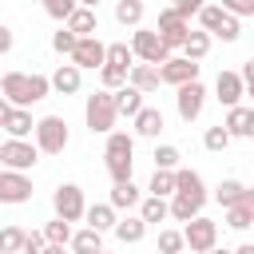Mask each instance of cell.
<instances>
[{
    "label": "cell",
    "instance_id": "2",
    "mask_svg": "<svg viewBox=\"0 0 254 254\" xmlns=\"http://www.w3.org/2000/svg\"><path fill=\"white\" fill-rule=\"evenodd\" d=\"M83 119H87V131H91V135H115V119H119L115 95H111V91H95V95H87V103H83Z\"/></svg>",
    "mask_w": 254,
    "mask_h": 254
},
{
    "label": "cell",
    "instance_id": "21",
    "mask_svg": "<svg viewBox=\"0 0 254 254\" xmlns=\"http://www.w3.org/2000/svg\"><path fill=\"white\" fill-rule=\"evenodd\" d=\"M171 218H175V222H194V218H202V198L175 194V198H171Z\"/></svg>",
    "mask_w": 254,
    "mask_h": 254
},
{
    "label": "cell",
    "instance_id": "22",
    "mask_svg": "<svg viewBox=\"0 0 254 254\" xmlns=\"http://www.w3.org/2000/svg\"><path fill=\"white\" fill-rule=\"evenodd\" d=\"M131 123H135V135H143V139H159V131H163V111H159V107H143L139 119H131Z\"/></svg>",
    "mask_w": 254,
    "mask_h": 254
},
{
    "label": "cell",
    "instance_id": "40",
    "mask_svg": "<svg viewBox=\"0 0 254 254\" xmlns=\"http://www.w3.org/2000/svg\"><path fill=\"white\" fill-rule=\"evenodd\" d=\"M230 139H234V135H230L222 123H218V127H206V135H202V147L218 155V151H226V147H230Z\"/></svg>",
    "mask_w": 254,
    "mask_h": 254
},
{
    "label": "cell",
    "instance_id": "8",
    "mask_svg": "<svg viewBox=\"0 0 254 254\" xmlns=\"http://www.w3.org/2000/svg\"><path fill=\"white\" fill-rule=\"evenodd\" d=\"M159 36H163V44L175 52V48H187V40H190V24L175 12V8H163L159 12Z\"/></svg>",
    "mask_w": 254,
    "mask_h": 254
},
{
    "label": "cell",
    "instance_id": "33",
    "mask_svg": "<svg viewBox=\"0 0 254 254\" xmlns=\"http://www.w3.org/2000/svg\"><path fill=\"white\" fill-rule=\"evenodd\" d=\"M242 194H246V187H242L238 179H222V183L214 187V198H218L226 210H230V206H238V202H242Z\"/></svg>",
    "mask_w": 254,
    "mask_h": 254
},
{
    "label": "cell",
    "instance_id": "27",
    "mask_svg": "<svg viewBox=\"0 0 254 254\" xmlns=\"http://www.w3.org/2000/svg\"><path fill=\"white\" fill-rule=\"evenodd\" d=\"M151 159H155V171H183V151L175 143H159Z\"/></svg>",
    "mask_w": 254,
    "mask_h": 254
},
{
    "label": "cell",
    "instance_id": "36",
    "mask_svg": "<svg viewBox=\"0 0 254 254\" xmlns=\"http://www.w3.org/2000/svg\"><path fill=\"white\" fill-rule=\"evenodd\" d=\"M24 242H28V230H20V226H4L0 230V250L4 254H24Z\"/></svg>",
    "mask_w": 254,
    "mask_h": 254
},
{
    "label": "cell",
    "instance_id": "32",
    "mask_svg": "<svg viewBox=\"0 0 254 254\" xmlns=\"http://www.w3.org/2000/svg\"><path fill=\"white\" fill-rule=\"evenodd\" d=\"M107 64H111V67H123V71H131V67H135V48H131V44H123V40L107 44Z\"/></svg>",
    "mask_w": 254,
    "mask_h": 254
},
{
    "label": "cell",
    "instance_id": "13",
    "mask_svg": "<svg viewBox=\"0 0 254 254\" xmlns=\"http://www.w3.org/2000/svg\"><path fill=\"white\" fill-rule=\"evenodd\" d=\"M28 198H32V179L20 175V171H0V202L20 206Z\"/></svg>",
    "mask_w": 254,
    "mask_h": 254
},
{
    "label": "cell",
    "instance_id": "29",
    "mask_svg": "<svg viewBox=\"0 0 254 254\" xmlns=\"http://www.w3.org/2000/svg\"><path fill=\"white\" fill-rule=\"evenodd\" d=\"M139 218L151 226V222H163V218H171V202L167 198H155V194H147L143 198V206H139Z\"/></svg>",
    "mask_w": 254,
    "mask_h": 254
},
{
    "label": "cell",
    "instance_id": "56",
    "mask_svg": "<svg viewBox=\"0 0 254 254\" xmlns=\"http://www.w3.org/2000/svg\"><path fill=\"white\" fill-rule=\"evenodd\" d=\"M103 254H107V250H103Z\"/></svg>",
    "mask_w": 254,
    "mask_h": 254
},
{
    "label": "cell",
    "instance_id": "7",
    "mask_svg": "<svg viewBox=\"0 0 254 254\" xmlns=\"http://www.w3.org/2000/svg\"><path fill=\"white\" fill-rule=\"evenodd\" d=\"M183 234H187V250H190V254H210V250H218V222H210L206 214L194 218V222H187Z\"/></svg>",
    "mask_w": 254,
    "mask_h": 254
},
{
    "label": "cell",
    "instance_id": "16",
    "mask_svg": "<svg viewBox=\"0 0 254 254\" xmlns=\"http://www.w3.org/2000/svg\"><path fill=\"white\" fill-rule=\"evenodd\" d=\"M83 87V71L75 67V64H60L56 71H52V91H60V95H75Z\"/></svg>",
    "mask_w": 254,
    "mask_h": 254
},
{
    "label": "cell",
    "instance_id": "12",
    "mask_svg": "<svg viewBox=\"0 0 254 254\" xmlns=\"http://www.w3.org/2000/svg\"><path fill=\"white\" fill-rule=\"evenodd\" d=\"M175 107H179V119H183V123H194V119L202 115V107H206V87H202V83H187V87H179Z\"/></svg>",
    "mask_w": 254,
    "mask_h": 254
},
{
    "label": "cell",
    "instance_id": "43",
    "mask_svg": "<svg viewBox=\"0 0 254 254\" xmlns=\"http://www.w3.org/2000/svg\"><path fill=\"white\" fill-rule=\"evenodd\" d=\"M226 226H230V230H246V226H254V210H246L242 202L230 206V210H226Z\"/></svg>",
    "mask_w": 254,
    "mask_h": 254
},
{
    "label": "cell",
    "instance_id": "52",
    "mask_svg": "<svg viewBox=\"0 0 254 254\" xmlns=\"http://www.w3.org/2000/svg\"><path fill=\"white\" fill-rule=\"evenodd\" d=\"M48 254H67V246H48Z\"/></svg>",
    "mask_w": 254,
    "mask_h": 254
},
{
    "label": "cell",
    "instance_id": "3",
    "mask_svg": "<svg viewBox=\"0 0 254 254\" xmlns=\"http://www.w3.org/2000/svg\"><path fill=\"white\" fill-rule=\"evenodd\" d=\"M131 48H135V60H139V64H151V67L171 64V48L163 44L159 28H139V32L131 36Z\"/></svg>",
    "mask_w": 254,
    "mask_h": 254
},
{
    "label": "cell",
    "instance_id": "19",
    "mask_svg": "<svg viewBox=\"0 0 254 254\" xmlns=\"http://www.w3.org/2000/svg\"><path fill=\"white\" fill-rule=\"evenodd\" d=\"M135 91H159V83H163V75H159V67H151V64H135L131 67V79H127Z\"/></svg>",
    "mask_w": 254,
    "mask_h": 254
},
{
    "label": "cell",
    "instance_id": "23",
    "mask_svg": "<svg viewBox=\"0 0 254 254\" xmlns=\"http://www.w3.org/2000/svg\"><path fill=\"white\" fill-rule=\"evenodd\" d=\"M107 202H111L115 210H131V206H143V194H139V187H135V183H115Z\"/></svg>",
    "mask_w": 254,
    "mask_h": 254
},
{
    "label": "cell",
    "instance_id": "11",
    "mask_svg": "<svg viewBox=\"0 0 254 254\" xmlns=\"http://www.w3.org/2000/svg\"><path fill=\"white\" fill-rule=\"evenodd\" d=\"M159 75H163V83H171V87L179 91V87H187V83H198V64L187 60V56H171V64L159 67Z\"/></svg>",
    "mask_w": 254,
    "mask_h": 254
},
{
    "label": "cell",
    "instance_id": "39",
    "mask_svg": "<svg viewBox=\"0 0 254 254\" xmlns=\"http://www.w3.org/2000/svg\"><path fill=\"white\" fill-rule=\"evenodd\" d=\"M206 52H210V36H206L202 28H198V32H190V40H187V48H183V56L198 64V60H202Z\"/></svg>",
    "mask_w": 254,
    "mask_h": 254
},
{
    "label": "cell",
    "instance_id": "6",
    "mask_svg": "<svg viewBox=\"0 0 254 254\" xmlns=\"http://www.w3.org/2000/svg\"><path fill=\"white\" fill-rule=\"evenodd\" d=\"M52 210H56V218H64V222H79V218H87L83 190H79L75 183L56 187V194H52Z\"/></svg>",
    "mask_w": 254,
    "mask_h": 254
},
{
    "label": "cell",
    "instance_id": "4",
    "mask_svg": "<svg viewBox=\"0 0 254 254\" xmlns=\"http://www.w3.org/2000/svg\"><path fill=\"white\" fill-rule=\"evenodd\" d=\"M40 147L32 143V139H4L0 143V163H4V171H20V175H28L36 163H40Z\"/></svg>",
    "mask_w": 254,
    "mask_h": 254
},
{
    "label": "cell",
    "instance_id": "54",
    "mask_svg": "<svg viewBox=\"0 0 254 254\" xmlns=\"http://www.w3.org/2000/svg\"><path fill=\"white\" fill-rule=\"evenodd\" d=\"M210 254H234V250H222V246H218V250H210Z\"/></svg>",
    "mask_w": 254,
    "mask_h": 254
},
{
    "label": "cell",
    "instance_id": "41",
    "mask_svg": "<svg viewBox=\"0 0 254 254\" xmlns=\"http://www.w3.org/2000/svg\"><path fill=\"white\" fill-rule=\"evenodd\" d=\"M183 250H187L183 230H159V254H183Z\"/></svg>",
    "mask_w": 254,
    "mask_h": 254
},
{
    "label": "cell",
    "instance_id": "5",
    "mask_svg": "<svg viewBox=\"0 0 254 254\" xmlns=\"http://www.w3.org/2000/svg\"><path fill=\"white\" fill-rule=\"evenodd\" d=\"M67 143H71V131H67L64 115H44V119H36V147H40L44 155H60Z\"/></svg>",
    "mask_w": 254,
    "mask_h": 254
},
{
    "label": "cell",
    "instance_id": "9",
    "mask_svg": "<svg viewBox=\"0 0 254 254\" xmlns=\"http://www.w3.org/2000/svg\"><path fill=\"white\" fill-rule=\"evenodd\" d=\"M0 127H4V135H8V139H28V135H36L32 111L12 107V103H4V99H0Z\"/></svg>",
    "mask_w": 254,
    "mask_h": 254
},
{
    "label": "cell",
    "instance_id": "25",
    "mask_svg": "<svg viewBox=\"0 0 254 254\" xmlns=\"http://www.w3.org/2000/svg\"><path fill=\"white\" fill-rule=\"evenodd\" d=\"M143 234H147V222H143L139 214H127V218H119V226H115V238L127 242V246L143 242Z\"/></svg>",
    "mask_w": 254,
    "mask_h": 254
},
{
    "label": "cell",
    "instance_id": "10",
    "mask_svg": "<svg viewBox=\"0 0 254 254\" xmlns=\"http://www.w3.org/2000/svg\"><path fill=\"white\" fill-rule=\"evenodd\" d=\"M242 95H246L242 71H218V79H214V99L230 111V107H242Z\"/></svg>",
    "mask_w": 254,
    "mask_h": 254
},
{
    "label": "cell",
    "instance_id": "28",
    "mask_svg": "<svg viewBox=\"0 0 254 254\" xmlns=\"http://www.w3.org/2000/svg\"><path fill=\"white\" fill-rule=\"evenodd\" d=\"M222 127H226L234 139H246V135H250V107H230L226 119H222Z\"/></svg>",
    "mask_w": 254,
    "mask_h": 254
},
{
    "label": "cell",
    "instance_id": "18",
    "mask_svg": "<svg viewBox=\"0 0 254 254\" xmlns=\"http://www.w3.org/2000/svg\"><path fill=\"white\" fill-rule=\"evenodd\" d=\"M83 222H87L91 230H99V234H107V230H115V226H119V218H115V206H111V202H91Z\"/></svg>",
    "mask_w": 254,
    "mask_h": 254
},
{
    "label": "cell",
    "instance_id": "50",
    "mask_svg": "<svg viewBox=\"0 0 254 254\" xmlns=\"http://www.w3.org/2000/svg\"><path fill=\"white\" fill-rule=\"evenodd\" d=\"M242 206H246V210H254V187H246V194H242Z\"/></svg>",
    "mask_w": 254,
    "mask_h": 254
},
{
    "label": "cell",
    "instance_id": "51",
    "mask_svg": "<svg viewBox=\"0 0 254 254\" xmlns=\"http://www.w3.org/2000/svg\"><path fill=\"white\" fill-rule=\"evenodd\" d=\"M234 254H254V242H242V246H238Z\"/></svg>",
    "mask_w": 254,
    "mask_h": 254
},
{
    "label": "cell",
    "instance_id": "24",
    "mask_svg": "<svg viewBox=\"0 0 254 254\" xmlns=\"http://www.w3.org/2000/svg\"><path fill=\"white\" fill-rule=\"evenodd\" d=\"M115 107H119V115H127V119H139V111H143L147 103H143V91H135V87L127 83L123 91H115Z\"/></svg>",
    "mask_w": 254,
    "mask_h": 254
},
{
    "label": "cell",
    "instance_id": "42",
    "mask_svg": "<svg viewBox=\"0 0 254 254\" xmlns=\"http://www.w3.org/2000/svg\"><path fill=\"white\" fill-rule=\"evenodd\" d=\"M75 8H79L75 0H44V12H48L52 20H64V24L75 16Z\"/></svg>",
    "mask_w": 254,
    "mask_h": 254
},
{
    "label": "cell",
    "instance_id": "38",
    "mask_svg": "<svg viewBox=\"0 0 254 254\" xmlns=\"http://www.w3.org/2000/svg\"><path fill=\"white\" fill-rule=\"evenodd\" d=\"M52 48L60 52V56H75V48H79V36L71 32V28H60V32H52Z\"/></svg>",
    "mask_w": 254,
    "mask_h": 254
},
{
    "label": "cell",
    "instance_id": "31",
    "mask_svg": "<svg viewBox=\"0 0 254 254\" xmlns=\"http://www.w3.org/2000/svg\"><path fill=\"white\" fill-rule=\"evenodd\" d=\"M115 20H119L123 28H135V32H139V24H143V4H139V0H119V4H115Z\"/></svg>",
    "mask_w": 254,
    "mask_h": 254
},
{
    "label": "cell",
    "instance_id": "55",
    "mask_svg": "<svg viewBox=\"0 0 254 254\" xmlns=\"http://www.w3.org/2000/svg\"><path fill=\"white\" fill-rule=\"evenodd\" d=\"M246 95H250V99H254V83H246Z\"/></svg>",
    "mask_w": 254,
    "mask_h": 254
},
{
    "label": "cell",
    "instance_id": "17",
    "mask_svg": "<svg viewBox=\"0 0 254 254\" xmlns=\"http://www.w3.org/2000/svg\"><path fill=\"white\" fill-rule=\"evenodd\" d=\"M64 28H71V32L79 36V40H91V36L99 32V16H95V8L79 4V8H75V16H71V20L64 24Z\"/></svg>",
    "mask_w": 254,
    "mask_h": 254
},
{
    "label": "cell",
    "instance_id": "26",
    "mask_svg": "<svg viewBox=\"0 0 254 254\" xmlns=\"http://www.w3.org/2000/svg\"><path fill=\"white\" fill-rule=\"evenodd\" d=\"M71 254H103V234L91 230V226L75 230V238H71Z\"/></svg>",
    "mask_w": 254,
    "mask_h": 254
},
{
    "label": "cell",
    "instance_id": "44",
    "mask_svg": "<svg viewBox=\"0 0 254 254\" xmlns=\"http://www.w3.org/2000/svg\"><path fill=\"white\" fill-rule=\"evenodd\" d=\"M222 12L242 20V16H254V0H222Z\"/></svg>",
    "mask_w": 254,
    "mask_h": 254
},
{
    "label": "cell",
    "instance_id": "14",
    "mask_svg": "<svg viewBox=\"0 0 254 254\" xmlns=\"http://www.w3.org/2000/svg\"><path fill=\"white\" fill-rule=\"evenodd\" d=\"M71 64L79 67V71H87V67H107V44L99 40V36H91V40H79V48H75V56H71Z\"/></svg>",
    "mask_w": 254,
    "mask_h": 254
},
{
    "label": "cell",
    "instance_id": "47",
    "mask_svg": "<svg viewBox=\"0 0 254 254\" xmlns=\"http://www.w3.org/2000/svg\"><path fill=\"white\" fill-rule=\"evenodd\" d=\"M238 36H242V28H238V20H234V16H226V24H222V32H218V40H222V44H234Z\"/></svg>",
    "mask_w": 254,
    "mask_h": 254
},
{
    "label": "cell",
    "instance_id": "37",
    "mask_svg": "<svg viewBox=\"0 0 254 254\" xmlns=\"http://www.w3.org/2000/svg\"><path fill=\"white\" fill-rule=\"evenodd\" d=\"M127 79H131V71H123V67H111V64L99 71V83H103V91H111V95H115V91H123V87H127Z\"/></svg>",
    "mask_w": 254,
    "mask_h": 254
},
{
    "label": "cell",
    "instance_id": "48",
    "mask_svg": "<svg viewBox=\"0 0 254 254\" xmlns=\"http://www.w3.org/2000/svg\"><path fill=\"white\" fill-rule=\"evenodd\" d=\"M0 52H12V28L0 24Z\"/></svg>",
    "mask_w": 254,
    "mask_h": 254
},
{
    "label": "cell",
    "instance_id": "34",
    "mask_svg": "<svg viewBox=\"0 0 254 254\" xmlns=\"http://www.w3.org/2000/svg\"><path fill=\"white\" fill-rule=\"evenodd\" d=\"M198 24H202V32H206V36H218V32H222V24H226L222 4H206V8H202V16H198Z\"/></svg>",
    "mask_w": 254,
    "mask_h": 254
},
{
    "label": "cell",
    "instance_id": "35",
    "mask_svg": "<svg viewBox=\"0 0 254 254\" xmlns=\"http://www.w3.org/2000/svg\"><path fill=\"white\" fill-rule=\"evenodd\" d=\"M147 190H151L155 198H167V194L175 198V190H179V187H175V171H155L151 183H147Z\"/></svg>",
    "mask_w": 254,
    "mask_h": 254
},
{
    "label": "cell",
    "instance_id": "20",
    "mask_svg": "<svg viewBox=\"0 0 254 254\" xmlns=\"http://www.w3.org/2000/svg\"><path fill=\"white\" fill-rule=\"evenodd\" d=\"M175 194H190V198H202L206 202V187H202V175L198 171H190V167H183V171H175Z\"/></svg>",
    "mask_w": 254,
    "mask_h": 254
},
{
    "label": "cell",
    "instance_id": "30",
    "mask_svg": "<svg viewBox=\"0 0 254 254\" xmlns=\"http://www.w3.org/2000/svg\"><path fill=\"white\" fill-rule=\"evenodd\" d=\"M44 238H48V246H71L75 230H71V222H64V218H52V222H44Z\"/></svg>",
    "mask_w": 254,
    "mask_h": 254
},
{
    "label": "cell",
    "instance_id": "46",
    "mask_svg": "<svg viewBox=\"0 0 254 254\" xmlns=\"http://www.w3.org/2000/svg\"><path fill=\"white\" fill-rule=\"evenodd\" d=\"M202 8H206V4H198V0H179V4H175V12H179L183 20H190V16H202Z\"/></svg>",
    "mask_w": 254,
    "mask_h": 254
},
{
    "label": "cell",
    "instance_id": "49",
    "mask_svg": "<svg viewBox=\"0 0 254 254\" xmlns=\"http://www.w3.org/2000/svg\"><path fill=\"white\" fill-rule=\"evenodd\" d=\"M242 79H246V83H254V60H246V64H242Z\"/></svg>",
    "mask_w": 254,
    "mask_h": 254
},
{
    "label": "cell",
    "instance_id": "53",
    "mask_svg": "<svg viewBox=\"0 0 254 254\" xmlns=\"http://www.w3.org/2000/svg\"><path fill=\"white\" fill-rule=\"evenodd\" d=\"M246 139H254V107H250V135Z\"/></svg>",
    "mask_w": 254,
    "mask_h": 254
},
{
    "label": "cell",
    "instance_id": "15",
    "mask_svg": "<svg viewBox=\"0 0 254 254\" xmlns=\"http://www.w3.org/2000/svg\"><path fill=\"white\" fill-rule=\"evenodd\" d=\"M103 159H107V163H135V139H131L127 131L107 135V143H103Z\"/></svg>",
    "mask_w": 254,
    "mask_h": 254
},
{
    "label": "cell",
    "instance_id": "1",
    "mask_svg": "<svg viewBox=\"0 0 254 254\" xmlns=\"http://www.w3.org/2000/svg\"><path fill=\"white\" fill-rule=\"evenodd\" d=\"M48 91H52V75H40V71H4V79H0V95H4V103H12V107H32V103H40V99H48Z\"/></svg>",
    "mask_w": 254,
    "mask_h": 254
},
{
    "label": "cell",
    "instance_id": "45",
    "mask_svg": "<svg viewBox=\"0 0 254 254\" xmlns=\"http://www.w3.org/2000/svg\"><path fill=\"white\" fill-rule=\"evenodd\" d=\"M24 254H48V238H44V230H28Z\"/></svg>",
    "mask_w": 254,
    "mask_h": 254
}]
</instances>
